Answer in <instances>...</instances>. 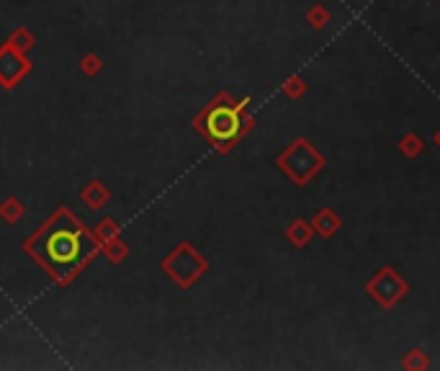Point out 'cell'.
I'll return each mask as SVG.
<instances>
[{
	"mask_svg": "<svg viewBox=\"0 0 440 371\" xmlns=\"http://www.w3.org/2000/svg\"><path fill=\"white\" fill-rule=\"evenodd\" d=\"M278 165L284 168L298 186H304V183L325 165V158H322L320 152L314 150L306 139H296V142L278 158Z\"/></svg>",
	"mask_w": 440,
	"mask_h": 371,
	"instance_id": "1",
	"label": "cell"
},
{
	"mask_svg": "<svg viewBox=\"0 0 440 371\" xmlns=\"http://www.w3.org/2000/svg\"><path fill=\"white\" fill-rule=\"evenodd\" d=\"M366 289H368V294H371V299H376L381 307H391V304H396L404 296L407 284L396 276L394 268H381V271L368 281Z\"/></svg>",
	"mask_w": 440,
	"mask_h": 371,
	"instance_id": "2",
	"label": "cell"
},
{
	"mask_svg": "<svg viewBox=\"0 0 440 371\" xmlns=\"http://www.w3.org/2000/svg\"><path fill=\"white\" fill-rule=\"evenodd\" d=\"M206 132L217 142L234 139L242 132V122H239L237 108H211L209 116H206Z\"/></svg>",
	"mask_w": 440,
	"mask_h": 371,
	"instance_id": "3",
	"label": "cell"
},
{
	"mask_svg": "<svg viewBox=\"0 0 440 371\" xmlns=\"http://www.w3.org/2000/svg\"><path fill=\"white\" fill-rule=\"evenodd\" d=\"M168 271H170V276H175V279L183 284V287H188L191 281L199 276V273L206 268V263H203L201 258L196 256L191 248H178V253L168 260Z\"/></svg>",
	"mask_w": 440,
	"mask_h": 371,
	"instance_id": "4",
	"label": "cell"
},
{
	"mask_svg": "<svg viewBox=\"0 0 440 371\" xmlns=\"http://www.w3.org/2000/svg\"><path fill=\"white\" fill-rule=\"evenodd\" d=\"M314 227H317V232H320V235L329 237L337 227H340V220H337V217L329 212V209H322V212L317 214V220H314Z\"/></svg>",
	"mask_w": 440,
	"mask_h": 371,
	"instance_id": "5",
	"label": "cell"
},
{
	"mask_svg": "<svg viewBox=\"0 0 440 371\" xmlns=\"http://www.w3.org/2000/svg\"><path fill=\"white\" fill-rule=\"evenodd\" d=\"M309 235H312V229L306 227L304 220H296L291 222V227H289V240L296 245H306V240H309Z\"/></svg>",
	"mask_w": 440,
	"mask_h": 371,
	"instance_id": "6",
	"label": "cell"
},
{
	"mask_svg": "<svg viewBox=\"0 0 440 371\" xmlns=\"http://www.w3.org/2000/svg\"><path fill=\"white\" fill-rule=\"evenodd\" d=\"M327 11H325V8L322 6H317L312 11V13H309V21H312V26H317V29H322V26H325V23H327Z\"/></svg>",
	"mask_w": 440,
	"mask_h": 371,
	"instance_id": "7",
	"label": "cell"
},
{
	"mask_svg": "<svg viewBox=\"0 0 440 371\" xmlns=\"http://www.w3.org/2000/svg\"><path fill=\"white\" fill-rule=\"evenodd\" d=\"M435 142H438V144H440V132H438V134H435Z\"/></svg>",
	"mask_w": 440,
	"mask_h": 371,
	"instance_id": "8",
	"label": "cell"
}]
</instances>
